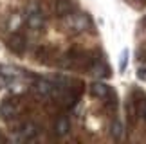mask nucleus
Instances as JSON below:
<instances>
[{"label": "nucleus", "instance_id": "3", "mask_svg": "<svg viewBox=\"0 0 146 144\" xmlns=\"http://www.w3.org/2000/svg\"><path fill=\"white\" fill-rule=\"evenodd\" d=\"M65 24L69 25V29L72 31H76V32H80L83 29H87L88 27V18L85 15H67V18H65Z\"/></svg>", "mask_w": 146, "mask_h": 144}, {"label": "nucleus", "instance_id": "16", "mask_svg": "<svg viewBox=\"0 0 146 144\" xmlns=\"http://www.w3.org/2000/svg\"><path fill=\"white\" fill-rule=\"evenodd\" d=\"M0 142H2V137H0Z\"/></svg>", "mask_w": 146, "mask_h": 144}, {"label": "nucleus", "instance_id": "7", "mask_svg": "<svg viewBox=\"0 0 146 144\" xmlns=\"http://www.w3.org/2000/svg\"><path fill=\"white\" fill-rule=\"evenodd\" d=\"M69 130H70V123H69V119H67V117H58V119H56V123H54L56 135L63 137V135L69 133Z\"/></svg>", "mask_w": 146, "mask_h": 144}, {"label": "nucleus", "instance_id": "13", "mask_svg": "<svg viewBox=\"0 0 146 144\" xmlns=\"http://www.w3.org/2000/svg\"><path fill=\"white\" fill-rule=\"evenodd\" d=\"M9 79H7V76H5V74H0V88H4V87H7L9 85Z\"/></svg>", "mask_w": 146, "mask_h": 144}, {"label": "nucleus", "instance_id": "10", "mask_svg": "<svg viewBox=\"0 0 146 144\" xmlns=\"http://www.w3.org/2000/svg\"><path fill=\"white\" fill-rule=\"evenodd\" d=\"M110 72H108V69H106V65H103V63H98L96 67H94V76H98V77H106Z\"/></svg>", "mask_w": 146, "mask_h": 144}, {"label": "nucleus", "instance_id": "14", "mask_svg": "<svg viewBox=\"0 0 146 144\" xmlns=\"http://www.w3.org/2000/svg\"><path fill=\"white\" fill-rule=\"evenodd\" d=\"M16 25H20V18H18V15H15L13 16V20H11V24H9V27H11V29H16Z\"/></svg>", "mask_w": 146, "mask_h": 144}, {"label": "nucleus", "instance_id": "4", "mask_svg": "<svg viewBox=\"0 0 146 144\" xmlns=\"http://www.w3.org/2000/svg\"><path fill=\"white\" fill-rule=\"evenodd\" d=\"M38 133H40V130H38V126L35 123H24L18 130V139L20 141H35Z\"/></svg>", "mask_w": 146, "mask_h": 144}, {"label": "nucleus", "instance_id": "11", "mask_svg": "<svg viewBox=\"0 0 146 144\" xmlns=\"http://www.w3.org/2000/svg\"><path fill=\"white\" fill-rule=\"evenodd\" d=\"M126 67H128V51L125 49L121 54V59H119V72H125Z\"/></svg>", "mask_w": 146, "mask_h": 144}, {"label": "nucleus", "instance_id": "9", "mask_svg": "<svg viewBox=\"0 0 146 144\" xmlns=\"http://www.w3.org/2000/svg\"><path fill=\"white\" fill-rule=\"evenodd\" d=\"M72 11V4L69 0H58V4H56V13L60 16H67Z\"/></svg>", "mask_w": 146, "mask_h": 144}, {"label": "nucleus", "instance_id": "2", "mask_svg": "<svg viewBox=\"0 0 146 144\" xmlns=\"http://www.w3.org/2000/svg\"><path fill=\"white\" fill-rule=\"evenodd\" d=\"M25 22H27V25H29L33 31H40L43 27V24H45V18H43V13L36 7V5H31V7L27 9Z\"/></svg>", "mask_w": 146, "mask_h": 144}, {"label": "nucleus", "instance_id": "15", "mask_svg": "<svg viewBox=\"0 0 146 144\" xmlns=\"http://www.w3.org/2000/svg\"><path fill=\"white\" fill-rule=\"evenodd\" d=\"M141 115L146 119V101H143V103H141Z\"/></svg>", "mask_w": 146, "mask_h": 144}, {"label": "nucleus", "instance_id": "8", "mask_svg": "<svg viewBox=\"0 0 146 144\" xmlns=\"http://www.w3.org/2000/svg\"><path fill=\"white\" fill-rule=\"evenodd\" d=\"M110 135L114 137L115 141H121L123 137H125V126H123L121 121H112L110 123Z\"/></svg>", "mask_w": 146, "mask_h": 144}, {"label": "nucleus", "instance_id": "5", "mask_svg": "<svg viewBox=\"0 0 146 144\" xmlns=\"http://www.w3.org/2000/svg\"><path fill=\"white\" fill-rule=\"evenodd\" d=\"M108 92H110L108 85H105V83H101V81H96V83H92V85H90V94H92L94 97L105 99L106 96H108Z\"/></svg>", "mask_w": 146, "mask_h": 144}, {"label": "nucleus", "instance_id": "6", "mask_svg": "<svg viewBox=\"0 0 146 144\" xmlns=\"http://www.w3.org/2000/svg\"><path fill=\"white\" fill-rule=\"evenodd\" d=\"M16 114H18V108H16L15 103L4 101L2 104H0V115H2L4 119H13Z\"/></svg>", "mask_w": 146, "mask_h": 144}, {"label": "nucleus", "instance_id": "12", "mask_svg": "<svg viewBox=\"0 0 146 144\" xmlns=\"http://www.w3.org/2000/svg\"><path fill=\"white\" fill-rule=\"evenodd\" d=\"M137 77L139 79H146V61L137 63Z\"/></svg>", "mask_w": 146, "mask_h": 144}, {"label": "nucleus", "instance_id": "1", "mask_svg": "<svg viewBox=\"0 0 146 144\" xmlns=\"http://www.w3.org/2000/svg\"><path fill=\"white\" fill-rule=\"evenodd\" d=\"M33 88H35V92L40 97H45V99L58 97V94H60L58 87H56L52 81H49V79H36L35 85H33Z\"/></svg>", "mask_w": 146, "mask_h": 144}]
</instances>
